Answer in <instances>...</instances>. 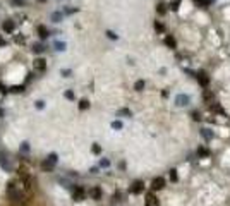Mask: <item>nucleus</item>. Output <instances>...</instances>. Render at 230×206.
<instances>
[{"mask_svg": "<svg viewBox=\"0 0 230 206\" xmlns=\"http://www.w3.org/2000/svg\"><path fill=\"white\" fill-rule=\"evenodd\" d=\"M134 90H136V91H143V90H144V81H143V79L136 81V84H134Z\"/></svg>", "mask_w": 230, "mask_h": 206, "instance_id": "aec40b11", "label": "nucleus"}, {"mask_svg": "<svg viewBox=\"0 0 230 206\" xmlns=\"http://www.w3.org/2000/svg\"><path fill=\"white\" fill-rule=\"evenodd\" d=\"M53 48L57 50V52H64V50H65V43L64 41H55L53 43Z\"/></svg>", "mask_w": 230, "mask_h": 206, "instance_id": "6ab92c4d", "label": "nucleus"}, {"mask_svg": "<svg viewBox=\"0 0 230 206\" xmlns=\"http://www.w3.org/2000/svg\"><path fill=\"white\" fill-rule=\"evenodd\" d=\"M203 136L206 137V139H211V137H213V132H209L208 129H203Z\"/></svg>", "mask_w": 230, "mask_h": 206, "instance_id": "c85d7f7f", "label": "nucleus"}, {"mask_svg": "<svg viewBox=\"0 0 230 206\" xmlns=\"http://www.w3.org/2000/svg\"><path fill=\"white\" fill-rule=\"evenodd\" d=\"M158 198H156L155 194H148L146 196V206H158Z\"/></svg>", "mask_w": 230, "mask_h": 206, "instance_id": "1a4fd4ad", "label": "nucleus"}, {"mask_svg": "<svg viewBox=\"0 0 230 206\" xmlns=\"http://www.w3.org/2000/svg\"><path fill=\"white\" fill-rule=\"evenodd\" d=\"M0 165L4 167V168L7 170V172H12V165L7 162V158H4V156H0Z\"/></svg>", "mask_w": 230, "mask_h": 206, "instance_id": "ddd939ff", "label": "nucleus"}, {"mask_svg": "<svg viewBox=\"0 0 230 206\" xmlns=\"http://www.w3.org/2000/svg\"><path fill=\"white\" fill-rule=\"evenodd\" d=\"M9 91H11V93H22V91H24V86H22V84L11 86V88H9Z\"/></svg>", "mask_w": 230, "mask_h": 206, "instance_id": "f3484780", "label": "nucleus"}, {"mask_svg": "<svg viewBox=\"0 0 230 206\" xmlns=\"http://www.w3.org/2000/svg\"><path fill=\"white\" fill-rule=\"evenodd\" d=\"M189 103H191L189 95H177V98H175V105L177 106H187Z\"/></svg>", "mask_w": 230, "mask_h": 206, "instance_id": "7ed1b4c3", "label": "nucleus"}, {"mask_svg": "<svg viewBox=\"0 0 230 206\" xmlns=\"http://www.w3.org/2000/svg\"><path fill=\"white\" fill-rule=\"evenodd\" d=\"M89 194L93 199H102V189L100 187H93V189L89 191Z\"/></svg>", "mask_w": 230, "mask_h": 206, "instance_id": "9d476101", "label": "nucleus"}, {"mask_svg": "<svg viewBox=\"0 0 230 206\" xmlns=\"http://www.w3.org/2000/svg\"><path fill=\"white\" fill-rule=\"evenodd\" d=\"M34 106H36L38 110H43V108H45V101H43V100H38L36 103H34Z\"/></svg>", "mask_w": 230, "mask_h": 206, "instance_id": "a878e982", "label": "nucleus"}, {"mask_svg": "<svg viewBox=\"0 0 230 206\" xmlns=\"http://www.w3.org/2000/svg\"><path fill=\"white\" fill-rule=\"evenodd\" d=\"M64 96H65V98H67V100H74V91H65V93H64Z\"/></svg>", "mask_w": 230, "mask_h": 206, "instance_id": "bb28decb", "label": "nucleus"}, {"mask_svg": "<svg viewBox=\"0 0 230 206\" xmlns=\"http://www.w3.org/2000/svg\"><path fill=\"white\" fill-rule=\"evenodd\" d=\"M100 167H103V168H107V167H110V162H108L107 158H103L102 162H100Z\"/></svg>", "mask_w": 230, "mask_h": 206, "instance_id": "7c9ffc66", "label": "nucleus"}, {"mask_svg": "<svg viewBox=\"0 0 230 206\" xmlns=\"http://www.w3.org/2000/svg\"><path fill=\"white\" fill-rule=\"evenodd\" d=\"M29 149H31V146H29V143H28V141L21 143V146H19V151H21V155H26V153H29Z\"/></svg>", "mask_w": 230, "mask_h": 206, "instance_id": "f8f14e48", "label": "nucleus"}, {"mask_svg": "<svg viewBox=\"0 0 230 206\" xmlns=\"http://www.w3.org/2000/svg\"><path fill=\"white\" fill-rule=\"evenodd\" d=\"M107 36H108V38H112V40H117V34H115L113 31H107Z\"/></svg>", "mask_w": 230, "mask_h": 206, "instance_id": "72a5a7b5", "label": "nucleus"}, {"mask_svg": "<svg viewBox=\"0 0 230 206\" xmlns=\"http://www.w3.org/2000/svg\"><path fill=\"white\" fill-rule=\"evenodd\" d=\"M196 77L199 79V83H201L203 86H206V84H208V77H206V74H204V72H199V74L196 76Z\"/></svg>", "mask_w": 230, "mask_h": 206, "instance_id": "a211bd4d", "label": "nucleus"}, {"mask_svg": "<svg viewBox=\"0 0 230 206\" xmlns=\"http://www.w3.org/2000/svg\"><path fill=\"white\" fill-rule=\"evenodd\" d=\"M155 29H156V31H163V29H165V26H163L161 22L156 21V22H155Z\"/></svg>", "mask_w": 230, "mask_h": 206, "instance_id": "c756f323", "label": "nucleus"}, {"mask_svg": "<svg viewBox=\"0 0 230 206\" xmlns=\"http://www.w3.org/2000/svg\"><path fill=\"white\" fill-rule=\"evenodd\" d=\"M93 153H100V151H102V148H100V146H98V144H93Z\"/></svg>", "mask_w": 230, "mask_h": 206, "instance_id": "c9c22d12", "label": "nucleus"}, {"mask_svg": "<svg viewBox=\"0 0 230 206\" xmlns=\"http://www.w3.org/2000/svg\"><path fill=\"white\" fill-rule=\"evenodd\" d=\"M165 187V179L163 177H156V179H153V182H151V189L153 191H160Z\"/></svg>", "mask_w": 230, "mask_h": 206, "instance_id": "39448f33", "label": "nucleus"}, {"mask_svg": "<svg viewBox=\"0 0 230 206\" xmlns=\"http://www.w3.org/2000/svg\"><path fill=\"white\" fill-rule=\"evenodd\" d=\"M74 12H77V9H65L64 14H74Z\"/></svg>", "mask_w": 230, "mask_h": 206, "instance_id": "4c0bfd02", "label": "nucleus"}, {"mask_svg": "<svg viewBox=\"0 0 230 206\" xmlns=\"http://www.w3.org/2000/svg\"><path fill=\"white\" fill-rule=\"evenodd\" d=\"M165 43H167L170 48H175V40H173L172 36H167V38H165Z\"/></svg>", "mask_w": 230, "mask_h": 206, "instance_id": "5701e85b", "label": "nucleus"}, {"mask_svg": "<svg viewBox=\"0 0 230 206\" xmlns=\"http://www.w3.org/2000/svg\"><path fill=\"white\" fill-rule=\"evenodd\" d=\"M0 117H4V110L2 108H0Z\"/></svg>", "mask_w": 230, "mask_h": 206, "instance_id": "37998d69", "label": "nucleus"}, {"mask_svg": "<svg viewBox=\"0 0 230 206\" xmlns=\"http://www.w3.org/2000/svg\"><path fill=\"white\" fill-rule=\"evenodd\" d=\"M57 162H59V156H57L55 153H50L48 158L41 162V170H45V172H52V170L55 168V163H57Z\"/></svg>", "mask_w": 230, "mask_h": 206, "instance_id": "f257e3e1", "label": "nucleus"}, {"mask_svg": "<svg viewBox=\"0 0 230 206\" xmlns=\"http://www.w3.org/2000/svg\"><path fill=\"white\" fill-rule=\"evenodd\" d=\"M179 5H180V0H173V2L170 4V9H172V11H177Z\"/></svg>", "mask_w": 230, "mask_h": 206, "instance_id": "393cba45", "label": "nucleus"}, {"mask_svg": "<svg viewBox=\"0 0 230 206\" xmlns=\"http://www.w3.org/2000/svg\"><path fill=\"white\" fill-rule=\"evenodd\" d=\"M117 115L118 117H131L132 115V112L129 110V108H120V110L117 112Z\"/></svg>", "mask_w": 230, "mask_h": 206, "instance_id": "dca6fc26", "label": "nucleus"}, {"mask_svg": "<svg viewBox=\"0 0 230 206\" xmlns=\"http://www.w3.org/2000/svg\"><path fill=\"white\" fill-rule=\"evenodd\" d=\"M14 41H16V43H24V36H22V34H16Z\"/></svg>", "mask_w": 230, "mask_h": 206, "instance_id": "2f4dec72", "label": "nucleus"}, {"mask_svg": "<svg viewBox=\"0 0 230 206\" xmlns=\"http://www.w3.org/2000/svg\"><path fill=\"white\" fill-rule=\"evenodd\" d=\"M143 189H144V184H143L141 180H136L132 184V187H131V192H132V194H141Z\"/></svg>", "mask_w": 230, "mask_h": 206, "instance_id": "0eeeda50", "label": "nucleus"}, {"mask_svg": "<svg viewBox=\"0 0 230 206\" xmlns=\"http://www.w3.org/2000/svg\"><path fill=\"white\" fill-rule=\"evenodd\" d=\"M86 108H89V101L88 100H81L79 101V110H86Z\"/></svg>", "mask_w": 230, "mask_h": 206, "instance_id": "4be33fe9", "label": "nucleus"}, {"mask_svg": "<svg viewBox=\"0 0 230 206\" xmlns=\"http://www.w3.org/2000/svg\"><path fill=\"white\" fill-rule=\"evenodd\" d=\"M0 93H4V95L7 93V88H5L4 84H2V83H0Z\"/></svg>", "mask_w": 230, "mask_h": 206, "instance_id": "a19ab883", "label": "nucleus"}, {"mask_svg": "<svg viewBox=\"0 0 230 206\" xmlns=\"http://www.w3.org/2000/svg\"><path fill=\"white\" fill-rule=\"evenodd\" d=\"M62 76H64V77H69V76H70V70L64 69V70H62Z\"/></svg>", "mask_w": 230, "mask_h": 206, "instance_id": "58836bf2", "label": "nucleus"}, {"mask_svg": "<svg viewBox=\"0 0 230 206\" xmlns=\"http://www.w3.org/2000/svg\"><path fill=\"white\" fill-rule=\"evenodd\" d=\"M112 127H113V129H122V122H120V120H113L112 122Z\"/></svg>", "mask_w": 230, "mask_h": 206, "instance_id": "cd10ccee", "label": "nucleus"}, {"mask_svg": "<svg viewBox=\"0 0 230 206\" xmlns=\"http://www.w3.org/2000/svg\"><path fill=\"white\" fill-rule=\"evenodd\" d=\"M33 65H34L36 70H45V69H47V60H45V58H36Z\"/></svg>", "mask_w": 230, "mask_h": 206, "instance_id": "6e6552de", "label": "nucleus"}, {"mask_svg": "<svg viewBox=\"0 0 230 206\" xmlns=\"http://www.w3.org/2000/svg\"><path fill=\"white\" fill-rule=\"evenodd\" d=\"M48 29H47V28L45 26H38V36L41 38V40H45V38H48Z\"/></svg>", "mask_w": 230, "mask_h": 206, "instance_id": "9b49d317", "label": "nucleus"}, {"mask_svg": "<svg viewBox=\"0 0 230 206\" xmlns=\"http://www.w3.org/2000/svg\"><path fill=\"white\" fill-rule=\"evenodd\" d=\"M158 12H160V14H165V5H163V4L158 5Z\"/></svg>", "mask_w": 230, "mask_h": 206, "instance_id": "e433bc0d", "label": "nucleus"}, {"mask_svg": "<svg viewBox=\"0 0 230 206\" xmlns=\"http://www.w3.org/2000/svg\"><path fill=\"white\" fill-rule=\"evenodd\" d=\"M9 198H11L12 201H22L24 199V194H22L14 184H9Z\"/></svg>", "mask_w": 230, "mask_h": 206, "instance_id": "f03ea898", "label": "nucleus"}, {"mask_svg": "<svg viewBox=\"0 0 230 206\" xmlns=\"http://www.w3.org/2000/svg\"><path fill=\"white\" fill-rule=\"evenodd\" d=\"M86 198V192L83 187H74V191H72V199L74 201H83Z\"/></svg>", "mask_w": 230, "mask_h": 206, "instance_id": "20e7f679", "label": "nucleus"}, {"mask_svg": "<svg viewBox=\"0 0 230 206\" xmlns=\"http://www.w3.org/2000/svg\"><path fill=\"white\" fill-rule=\"evenodd\" d=\"M52 21L53 22H60L62 21V17H64V14H62V12H52Z\"/></svg>", "mask_w": 230, "mask_h": 206, "instance_id": "2eb2a0df", "label": "nucleus"}, {"mask_svg": "<svg viewBox=\"0 0 230 206\" xmlns=\"http://www.w3.org/2000/svg\"><path fill=\"white\" fill-rule=\"evenodd\" d=\"M11 5H14V7H24V5H26V2H24V0H11Z\"/></svg>", "mask_w": 230, "mask_h": 206, "instance_id": "412c9836", "label": "nucleus"}, {"mask_svg": "<svg viewBox=\"0 0 230 206\" xmlns=\"http://www.w3.org/2000/svg\"><path fill=\"white\" fill-rule=\"evenodd\" d=\"M5 45H7V41H5L2 36H0V47H5Z\"/></svg>", "mask_w": 230, "mask_h": 206, "instance_id": "79ce46f5", "label": "nucleus"}, {"mask_svg": "<svg viewBox=\"0 0 230 206\" xmlns=\"http://www.w3.org/2000/svg\"><path fill=\"white\" fill-rule=\"evenodd\" d=\"M193 119H194V120H199V119H201V115H199L198 112H193Z\"/></svg>", "mask_w": 230, "mask_h": 206, "instance_id": "ea45409f", "label": "nucleus"}, {"mask_svg": "<svg viewBox=\"0 0 230 206\" xmlns=\"http://www.w3.org/2000/svg\"><path fill=\"white\" fill-rule=\"evenodd\" d=\"M194 4H198V5H201V7H208L209 0H194Z\"/></svg>", "mask_w": 230, "mask_h": 206, "instance_id": "b1692460", "label": "nucleus"}, {"mask_svg": "<svg viewBox=\"0 0 230 206\" xmlns=\"http://www.w3.org/2000/svg\"><path fill=\"white\" fill-rule=\"evenodd\" d=\"M198 155H201V156H208V149L199 148V149H198Z\"/></svg>", "mask_w": 230, "mask_h": 206, "instance_id": "473e14b6", "label": "nucleus"}, {"mask_svg": "<svg viewBox=\"0 0 230 206\" xmlns=\"http://www.w3.org/2000/svg\"><path fill=\"white\" fill-rule=\"evenodd\" d=\"M33 52L34 53H43L45 52V45H43V43H34V45H33Z\"/></svg>", "mask_w": 230, "mask_h": 206, "instance_id": "4468645a", "label": "nucleus"}, {"mask_svg": "<svg viewBox=\"0 0 230 206\" xmlns=\"http://www.w3.org/2000/svg\"><path fill=\"white\" fill-rule=\"evenodd\" d=\"M170 179L173 180V182L177 180V172H175V170H170Z\"/></svg>", "mask_w": 230, "mask_h": 206, "instance_id": "f704fd0d", "label": "nucleus"}, {"mask_svg": "<svg viewBox=\"0 0 230 206\" xmlns=\"http://www.w3.org/2000/svg\"><path fill=\"white\" fill-rule=\"evenodd\" d=\"M2 29L5 33H14V29H16V22L12 21V19H7V21H4V24H2Z\"/></svg>", "mask_w": 230, "mask_h": 206, "instance_id": "423d86ee", "label": "nucleus"}]
</instances>
